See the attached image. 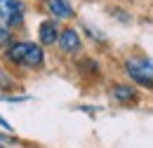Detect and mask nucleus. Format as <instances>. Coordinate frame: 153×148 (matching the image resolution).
I'll return each mask as SVG.
<instances>
[{
  "label": "nucleus",
  "instance_id": "6e6552de",
  "mask_svg": "<svg viewBox=\"0 0 153 148\" xmlns=\"http://www.w3.org/2000/svg\"><path fill=\"white\" fill-rule=\"evenodd\" d=\"M40 64H42V50L31 42V50H28V56H26V66H40Z\"/></svg>",
  "mask_w": 153,
  "mask_h": 148
},
{
  "label": "nucleus",
  "instance_id": "0eeeda50",
  "mask_svg": "<svg viewBox=\"0 0 153 148\" xmlns=\"http://www.w3.org/2000/svg\"><path fill=\"white\" fill-rule=\"evenodd\" d=\"M113 96L118 99V101H123V104H130V101H134L137 92H134L130 85H115L113 87Z\"/></svg>",
  "mask_w": 153,
  "mask_h": 148
},
{
  "label": "nucleus",
  "instance_id": "423d86ee",
  "mask_svg": "<svg viewBox=\"0 0 153 148\" xmlns=\"http://www.w3.org/2000/svg\"><path fill=\"white\" fill-rule=\"evenodd\" d=\"M57 40H59V31H57V26H54V21H45V24L40 26V42L52 45V42H57Z\"/></svg>",
  "mask_w": 153,
  "mask_h": 148
},
{
  "label": "nucleus",
  "instance_id": "39448f33",
  "mask_svg": "<svg viewBox=\"0 0 153 148\" xmlns=\"http://www.w3.org/2000/svg\"><path fill=\"white\" fill-rule=\"evenodd\" d=\"M47 7H50V12L59 19H68L73 17V7L66 2V0H47Z\"/></svg>",
  "mask_w": 153,
  "mask_h": 148
},
{
  "label": "nucleus",
  "instance_id": "7ed1b4c3",
  "mask_svg": "<svg viewBox=\"0 0 153 148\" xmlns=\"http://www.w3.org/2000/svg\"><path fill=\"white\" fill-rule=\"evenodd\" d=\"M59 47H61V52H78L80 50V38L73 28H66L64 33H59Z\"/></svg>",
  "mask_w": 153,
  "mask_h": 148
},
{
  "label": "nucleus",
  "instance_id": "9d476101",
  "mask_svg": "<svg viewBox=\"0 0 153 148\" xmlns=\"http://www.w3.org/2000/svg\"><path fill=\"white\" fill-rule=\"evenodd\" d=\"M10 87H12V80H10V75L0 71V90H10Z\"/></svg>",
  "mask_w": 153,
  "mask_h": 148
},
{
  "label": "nucleus",
  "instance_id": "f257e3e1",
  "mask_svg": "<svg viewBox=\"0 0 153 148\" xmlns=\"http://www.w3.org/2000/svg\"><path fill=\"white\" fill-rule=\"evenodd\" d=\"M127 73L132 75V80L141 82L144 87H153V66L149 61H141V59H127L125 64Z\"/></svg>",
  "mask_w": 153,
  "mask_h": 148
},
{
  "label": "nucleus",
  "instance_id": "9b49d317",
  "mask_svg": "<svg viewBox=\"0 0 153 148\" xmlns=\"http://www.w3.org/2000/svg\"><path fill=\"white\" fill-rule=\"evenodd\" d=\"M0 148H5V146H2V144H0Z\"/></svg>",
  "mask_w": 153,
  "mask_h": 148
},
{
  "label": "nucleus",
  "instance_id": "f03ea898",
  "mask_svg": "<svg viewBox=\"0 0 153 148\" xmlns=\"http://www.w3.org/2000/svg\"><path fill=\"white\" fill-rule=\"evenodd\" d=\"M24 12H26V5L21 0H0V17L10 26H19L24 21Z\"/></svg>",
  "mask_w": 153,
  "mask_h": 148
},
{
  "label": "nucleus",
  "instance_id": "20e7f679",
  "mask_svg": "<svg viewBox=\"0 0 153 148\" xmlns=\"http://www.w3.org/2000/svg\"><path fill=\"white\" fill-rule=\"evenodd\" d=\"M28 50H31V42H14L7 47V59L14 61V64H26V56H28Z\"/></svg>",
  "mask_w": 153,
  "mask_h": 148
},
{
  "label": "nucleus",
  "instance_id": "1a4fd4ad",
  "mask_svg": "<svg viewBox=\"0 0 153 148\" xmlns=\"http://www.w3.org/2000/svg\"><path fill=\"white\" fill-rule=\"evenodd\" d=\"M10 31L5 28V26H0V47H10Z\"/></svg>",
  "mask_w": 153,
  "mask_h": 148
}]
</instances>
